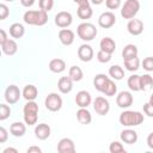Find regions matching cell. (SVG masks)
<instances>
[{
    "label": "cell",
    "mask_w": 153,
    "mask_h": 153,
    "mask_svg": "<svg viewBox=\"0 0 153 153\" xmlns=\"http://www.w3.org/2000/svg\"><path fill=\"white\" fill-rule=\"evenodd\" d=\"M1 49H2V53H4V54H6V55H8V56H12V55H14V54L17 53V50H18V44H17V42H16L14 39L8 38L5 43L1 44Z\"/></svg>",
    "instance_id": "23"
},
{
    "label": "cell",
    "mask_w": 153,
    "mask_h": 153,
    "mask_svg": "<svg viewBox=\"0 0 153 153\" xmlns=\"http://www.w3.org/2000/svg\"><path fill=\"white\" fill-rule=\"evenodd\" d=\"M23 20L25 24H29V25L43 26L48 22V12H45L43 10H38V11L29 10L24 13Z\"/></svg>",
    "instance_id": "1"
},
{
    "label": "cell",
    "mask_w": 153,
    "mask_h": 153,
    "mask_svg": "<svg viewBox=\"0 0 153 153\" xmlns=\"http://www.w3.org/2000/svg\"><path fill=\"white\" fill-rule=\"evenodd\" d=\"M10 133L16 137H22L26 133V126L23 122H13L10 126Z\"/></svg>",
    "instance_id": "25"
},
{
    "label": "cell",
    "mask_w": 153,
    "mask_h": 153,
    "mask_svg": "<svg viewBox=\"0 0 153 153\" xmlns=\"http://www.w3.org/2000/svg\"><path fill=\"white\" fill-rule=\"evenodd\" d=\"M134 102L133 94L129 91H121L116 97V104L122 109H128Z\"/></svg>",
    "instance_id": "12"
},
{
    "label": "cell",
    "mask_w": 153,
    "mask_h": 153,
    "mask_svg": "<svg viewBox=\"0 0 153 153\" xmlns=\"http://www.w3.org/2000/svg\"><path fill=\"white\" fill-rule=\"evenodd\" d=\"M140 10L139 0H126L121 7V16L124 19H133Z\"/></svg>",
    "instance_id": "5"
},
{
    "label": "cell",
    "mask_w": 153,
    "mask_h": 153,
    "mask_svg": "<svg viewBox=\"0 0 153 153\" xmlns=\"http://www.w3.org/2000/svg\"><path fill=\"white\" fill-rule=\"evenodd\" d=\"M7 137H8V133L7 130L4 128V127H0V142L4 143L7 141Z\"/></svg>",
    "instance_id": "44"
},
{
    "label": "cell",
    "mask_w": 153,
    "mask_h": 153,
    "mask_svg": "<svg viewBox=\"0 0 153 153\" xmlns=\"http://www.w3.org/2000/svg\"><path fill=\"white\" fill-rule=\"evenodd\" d=\"M109 151L110 153H126V149L120 141H112L109 146Z\"/></svg>",
    "instance_id": "36"
},
{
    "label": "cell",
    "mask_w": 153,
    "mask_h": 153,
    "mask_svg": "<svg viewBox=\"0 0 153 153\" xmlns=\"http://www.w3.org/2000/svg\"><path fill=\"white\" fill-rule=\"evenodd\" d=\"M97 33H98V31L92 23L84 22V23L79 24L76 27V35L79 36L80 39H82L85 42H88V41H92L93 38H96Z\"/></svg>",
    "instance_id": "4"
},
{
    "label": "cell",
    "mask_w": 153,
    "mask_h": 153,
    "mask_svg": "<svg viewBox=\"0 0 153 153\" xmlns=\"http://www.w3.org/2000/svg\"><path fill=\"white\" fill-rule=\"evenodd\" d=\"M22 96H23V94H22L19 87L16 86V85H8V86L6 87L5 94H4L5 100H6L8 104H16V103H18Z\"/></svg>",
    "instance_id": "8"
},
{
    "label": "cell",
    "mask_w": 153,
    "mask_h": 153,
    "mask_svg": "<svg viewBox=\"0 0 153 153\" xmlns=\"http://www.w3.org/2000/svg\"><path fill=\"white\" fill-rule=\"evenodd\" d=\"M7 39H8V37H7V33H6V31H5L4 29H1V30H0V44L5 43Z\"/></svg>",
    "instance_id": "45"
},
{
    "label": "cell",
    "mask_w": 153,
    "mask_h": 153,
    "mask_svg": "<svg viewBox=\"0 0 153 153\" xmlns=\"http://www.w3.org/2000/svg\"><path fill=\"white\" fill-rule=\"evenodd\" d=\"M109 75L115 80H122L123 76H124V71H123V68L121 66L114 65V66H111L109 68Z\"/></svg>",
    "instance_id": "31"
},
{
    "label": "cell",
    "mask_w": 153,
    "mask_h": 153,
    "mask_svg": "<svg viewBox=\"0 0 153 153\" xmlns=\"http://www.w3.org/2000/svg\"><path fill=\"white\" fill-rule=\"evenodd\" d=\"M127 85L130 91H134V92L140 91V75H137V74L130 75L127 80Z\"/></svg>",
    "instance_id": "33"
},
{
    "label": "cell",
    "mask_w": 153,
    "mask_h": 153,
    "mask_svg": "<svg viewBox=\"0 0 153 153\" xmlns=\"http://www.w3.org/2000/svg\"><path fill=\"white\" fill-rule=\"evenodd\" d=\"M127 30H128V32L131 36H139V35H141L142 31H143V23H142V20L136 19V18L129 19V22L127 24Z\"/></svg>",
    "instance_id": "13"
},
{
    "label": "cell",
    "mask_w": 153,
    "mask_h": 153,
    "mask_svg": "<svg viewBox=\"0 0 153 153\" xmlns=\"http://www.w3.org/2000/svg\"><path fill=\"white\" fill-rule=\"evenodd\" d=\"M76 120L80 124H90L92 122V115L87 110V108H79L76 111Z\"/></svg>",
    "instance_id": "22"
},
{
    "label": "cell",
    "mask_w": 153,
    "mask_h": 153,
    "mask_svg": "<svg viewBox=\"0 0 153 153\" xmlns=\"http://www.w3.org/2000/svg\"><path fill=\"white\" fill-rule=\"evenodd\" d=\"M153 87V78L149 74L140 75V91H149Z\"/></svg>",
    "instance_id": "29"
},
{
    "label": "cell",
    "mask_w": 153,
    "mask_h": 153,
    "mask_svg": "<svg viewBox=\"0 0 153 153\" xmlns=\"http://www.w3.org/2000/svg\"><path fill=\"white\" fill-rule=\"evenodd\" d=\"M57 88L61 93L67 94L73 90V80L68 76H61L57 81Z\"/></svg>",
    "instance_id": "19"
},
{
    "label": "cell",
    "mask_w": 153,
    "mask_h": 153,
    "mask_svg": "<svg viewBox=\"0 0 153 153\" xmlns=\"http://www.w3.org/2000/svg\"><path fill=\"white\" fill-rule=\"evenodd\" d=\"M62 98L60 94L55 93V92H51L49 93L45 99H44V105L47 108V110L51 111V112H56L59 111L61 108H62Z\"/></svg>",
    "instance_id": "6"
},
{
    "label": "cell",
    "mask_w": 153,
    "mask_h": 153,
    "mask_svg": "<svg viewBox=\"0 0 153 153\" xmlns=\"http://www.w3.org/2000/svg\"><path fill=\"white\" fill-rule=\"evenodd\" d=\"M72 23H73V16L71 14V12L61 11V12L56 13V16H55V24H56L59 27L66 29V27H68Z\"/></svg>",
    "instance_id": "10"
},
{
    "label": "cell",
    "mask_w": 153,
    "mask_h": 153,
    "mask_svg": "<svg viewBox=\"0 0 153 153\" xmlns=\"http://www.w3.org/2000/svg\"><path fill=\"white\" fill-rule=\"evenodd\" d=\"M116 92H117V85L115 84L114 80L109 79V80L106 81V84H105V86H104L102 93L105 94V96H108V97H112V96L116 94Z\"/></svg>",
    "instance_id": "34"
},
{
    "label": "cell",
    "mask_w": 153,
    "mask_h": 153,
    "mask_svg": "<svg viewBox=\"0 0 153 153\" xmlns=\"http://www.w3.org/2000/svg\"><path fill=\"white\" fill-rule=\"evenodd\" d=\"M122 1L121 0H105V6L109 10H117L121 7Z\"/></svg>",
    "instance_id": "41"
},
{
    "label": "cell",
    "mask_w": 153,
    "mask_h": 153,
    "mask_svg": "<svg viewBox=\"0 0 153 153\" xmlns=\"http://www.w3.org/2000/svg\"><path fill=\"white\" fill-rule=\"evenodd\" d=\"M68 75L73 81H80L84 78V72L78 66H72L68 71Z\"/></svg>",
    "instance_id": "35"
},
{
    "label": "cell",
    "mask_w": 153,
    "mask_h": 153,
    "mask_svg": "<svg viewBox=\"0 0 153 153\" xmlns=\"http://www.w3.org/2000/svg\"><path fill=\"white\" fill-rule=\"evenodd\" d=\"M74 38H75V35L69 29H61L59 31V39H60V42L63 45H71V44H73Z\"/></svg>",
    "instance_id": "20"
},
{
    "label": "cell",
    "mask_w": 153,
    "mask_h": 153,
    "mask_svg": "<svg viewBox=\"0 0 153 153\" xmlns=\"http://www.w3.org/2000/svg\"><path fill=\"white\" fill-rule=\"evenodd\" d=\"M10 14V8L5 4H0V20H5Z\"/></svg>",
    "instance_id": "42"
},
{
    "label": "cell",
    "mask_w": 153,
    "mask_h": 153,
    "mask_svg": "<svg viewBox=\"0 0 153 153\" xmlns=\"http://www.w3.org/2000/svg\"><path fill=\"white\" fill-rule=\"evenodd\" d=\"M23 118L25 124L33 126L38 120V104L35 100H29L23 108Z\"/></svg>",
    "instance_id": "3"
},
{
    "label": "cell",
    "mask_w": 153,
    "mask_h": 153,
    "mask_svg": "<svg viewBox=\"0 0 153 153\" xmlns=\"http://www.w3.org/2000/svg\"><path fill=\"white\" fill-rule=\"evenodd\" d=\"M20 4L24 7H31L35 4V0H20Z\"/></svg>",
    "instance_id": "48"
},
{
    "label": "cell",
    "mask_w": 153,
    "mask_h": 153,
    "mask_svg": "<svg viewBox=\"0 0 153 153\" xmlns=\"http://www.w3.org/2000/svg\"><path fill=\"white\" fill-rule=\"evenodd\" d=\"M147 146L151 148V149H153V131L152 133H149L148 134V136H147Z\"/></svg>",
    "instance_id": "47"
},
{
    "label": "cell",
    "mask_w": 153,
    "mask_h": 153,
    "mask_svg": "<svg viewBox=\"0 0 153 153\" xmlns=\"http://www.w3.org/2000/svg\"><path fill=\"white\" fill-rule=\"evenodd\" d=\"M74 2L78 5V10H76V14L80 19L87 20L92 17L93 14V10L90 5L88 0H74Z\"/></svg>",
    "instance_id": "7"
},
{
    "label": "cell",
    "mask_w": 153,
    "mask_h": 153,
    "mask_svg": "<svg viewBox=\"0 0 153 153\" xmlns=\"http://www.w3.org/2000/svg\"><path fill=\"white\" fill-rule=\"evenodd\" d=\"M5 1H10V2H12V1H14V0H5Z\"/></svg>",
    "instance_id": "52"
},
{
    "label": "cell",
    "mask_w": 153,
    "mask_h": 153,
    "mask_svg": "<svg viewBox=\"0 0 153 153\" xmlns=\"http://www.w3.org/2000/svg\"><path fill=\"white\" fill-rule=\"evenodd\" d=\"M27 153H42V149L38 147V146H31L26 149Z\"/></svg>",
    "instance_id": "46"
},
{
    "label": "cell",
    "mask_w": 153,
    "mask_h": 153,
    "mask_svg": "<svg viewBox=\"0 0 153 153\" xmlns=\"http://www.w3.org/2000/svg\"><path fill=\"white\" fill-rule=\"evenodd\" d=\"M91 102H92V97L88 91L81 90L75 96V104L79 108H87L91 104Z\"/></svg>",
    "instance_id": "16"
},
{
    "label": "cell",
    "mask_w": 153,
    "mask_h": 153,
    "mask_svg": "<svg viewBox=\"0 0 153 153\" xmlns=\"http://www.w3.org/2000/svg\"><path fill=\"white\" fill-rule=\"evenodd\" d=\"M38 6H39V10L49 12L54 7V0H38Z\"/></svg>",
    "instance_id": "37"
},
{
    "label": "cell",
    "mask_w": 153,
    "mask_h": 153,
    "mask_svg": "<svg viewBox=\"0 0 153 153\" xmlns=\"http://www.w3.org/2000/svg\"><path fill=\"white\" fill-rule=\"evenodd\" d=\"M142 68L147 72H153V56H147L141 62Z\"/></svg>",
    "instance_id": "39"
},
{
    "label": "cell",
    "mask_w": 153,
    "mask_h": 153,
    "mask_svg": "<svg viewBox=\"0 0 153 153\" xmlns=\"http://www.w3.org/2000/svg\"><path fill=\"white\" fill-rule=\"evenodd\" d=\"M11 115V108L6 104H0V121H5Z\"/></svg>",
    "instance_id": "38"
},
{
    "label": "cell",
    "mask_w": 153,
    "mask_h": 153,
    "mask_svg": "<svg viewBox=\"0 0 153 153\" xmlns=\"http://www.w3.org/2000/svg\"><path fill=\"white\" fill-rule=\"evenodd\" d=\"M115 23H116V16L111 11L103 12L98 17V24L103 29H110L115 25Z\"/></svg>",
    "instance_id": "11"
},
{
    "label": "cell",
    "mask_w": 153,
    "mask_h": 153,
    "mask_svg": "<svg viewBox=\"0 0 153 153\" xmlns=\"http://www.w3.org/2000/svg\"><path fill=\"white\" fill-rule=\"evenodd\" d=\"M122 142L124 143H128V145H134L137 142V139H139V135L135 130L133 129H124L121 131V135H120Z\"/></svg>",
    "instance_id": "17"
},
{
    "label": "cell",
    "mask_w": 153,
    "mask_h": 153,
    "mask_svg": "<svg viewBox=\"0 0 153 153\" xmlns=\"http://www.w3.org/2000/svg\"><path fill=\"white\" fill-rule=\"evenodd\" d=\"M105 0H91V2L93 4V5H100V4H103Z\"/></svg>",
    "instance_id": "50"
},
{
    "label": "cell",
    "mask_w": 153,
    "mask_h": 153,
    "mask_svg": "<svg viewBox=\"0 0 153 153\" xmlns=\"http://www.w3.org/2000/svg\"><path fill=\"white\" fill-rule=\"evenodd\" d=\"M143 112L148 117H153V105L149 103H145L143 104Z\"/></svg>",
    "instance_id": "43"
},
{
    "label": "cell",
    "mask_w": 153,
    "mask_h": 153,
    "mask_svg": "<svg viewBox=\"0 0 153 153\" xmlns=\"http://www.w3.org/2000/svg\"><path fill=\"white\" fill-rule=\"evenodd\" d=\"M118 121L123 127H136L143 122V115L140 111L126 110L121 112Z\"/></svg>",
    "instance_id": "2"
},
{
    "label": "cell",
    "mask_w": 153,
    "mask_h": 153,
    "mask_svg": "<svg viewBox=\"0 0 153 153\" xmlns=\"http://www.w3.org/2000/svg\"><path fill=\"white\" fill-rule=\"evenodd\" d=\"M22 94H23V98H24L26 102H29V100H35V99L37 98V96H38V90H37V87H36L35 85L29 84V85H25V86H24V88H23V91H22Z\"/></svg>",
    "instance_id": "21"
},
{
    "label": "cell",
    "mask_w": 153,
    "mask_h": 153,
    "mask_svg": "<svg viewBox=\"0 0 153 153\" xmlns=\"http://www.w3.org/2000/svg\"><path fill=\"white\" fill-rule=\"evenodd\" d=\"M93 109L98 115L105 116L110 111V103H109L108 99H105L104 97L99 96L93 100Z\"/></svg>",
    "instance_id": "9"
},
{
    "label": "cell",
    "mask_w": 153,
    "mask_h": 153,
    "mask_svg": "<svg viewBox=\"0 0 153 153\" xmlns=\"http://www.w3.org/2000/svg\"><path fill=\"white\" fill-rule=\"evenodd\" d=\"M25 33V29L20 23H13L10 26V35L12 38H22Z\"/></svg>",
    "instance_id": "27"
},
{
    "label": "cell",
    "mask_w": 153,
    "mask_h": 153,
    "mask_svg": "<svg viewBox=\"0 0 153 153\" xmlns=\"http://www.w3.org/2000/svg\"><path fill=\"white\" fill-rule=\"evenodd\" d=\"M123 62H124L126 69L129 71V72H136V71L140 68V60H139L137 56L129 57V59H124Z\"/></svg>",
    "instance_id": "28"
},
{
    "label": "cell",
    "mask_w": 153,
    "mask_h": 153,
    "mask_svg": "<svg viewBox=\"0 0 153 153\" xmlns=\"http://www.w3.org/2000/svg\"><path fill=\"white\" fill-rule=\"evenodd\" d=\"M50 133H51V129L47 123H39L35 127V136L38 140H42V141L47 140L50 136Z\"/></svg>",
    "instance_id": "18"
},
{
    "label": "cell",
    "mask_w": 153,
    "mask_h": 153,
    "mask_svg": "<svg viewBox=\"0 0 153 153\" xmlns=\"http://www.w3.org/2000/svg\"><path fill=\"white\" fill-rule=\"evenodd\" d=\"M2 153H18V149L16 148H12V147H7L2 151Z\"/></svg>",
    "instance_id": "49"
},
{
    "label": "cell",
    "mask_w": 153,
    "mask_h": 153,
    "mask_svg": "<svg viewBox=\"0 0 153 153\" xmlns=\"http://www.w3.org/2000/svg\"><path fill=\"white\" fill-rule=\"evenodd\" d=\"M93 55H94V51L90 44H81L78 48V57L82 62H90L93 59Z\"/></svg>",
    "instance_id": "14"
},
{
    "label": "cell",
    "mask_w": 153,
    "mask_h": 153,
    "mask_svg": "<svg viewBox=\"0 0 153 153\" xmlns=\"http://www.w3.org/2000/svg\"><path fill=\"white\" fill-rule=\"evenodd\" d=\"M49 69L53 72V73H62L65 69H66V62L65 60L62 59H53L50 60L49 62Z\"/></svg>",
    "instance_id": "26"
},
{
    "label": "cell",
    "mask_w": 153,
    "mask_h": 153,
    "mask_svg": "<svg viewBox=\"0 0 153 153\" xmlns=\"http://www.w3.org/2000/svg\"><path fill=\"white\" fill-rule=\"evenodd\" d=\"M57 152L59 153H74L75 152L74 141L69 137H62L57 143Z\"/></svg>",
    "instance_id": "15"
},
{
    "label": "cell",
    "mask_w": 153,
    "mask_h": 153,
    "mask_svg": "<svg viewBox=\"0 0 153 153\" xmlns=\"http://www.w3.org/2000/svg\"><path fill=\"white\" fill-rule=\"evenodd\" d=\"M137 53H139V50L135 44H127L122 50V57H123V60L134 57V56H137Z\"/></svg>",
    "instance_id": "32"
},
{
    "label": "cell",
    "mask_w": 153,
    "mask_h": 153,
    "mask_svg": "<svg viewBox=\"0 0 153 153\" xmlns=\"http://www.w3.org/2000/svg\"><path fill=\"white\" fill-rule=\"evenodd\" d=\"M110 78L108 76V75H105V74H97L96 76H94V79H93V85H94V88L97 90V91H99V92H102L103 91V88H104V86H105V84H106V81L109 80Z\"/></svg>",
    "instance_id": "30"
},
{
    "label": "cell",
    "mask_w": 153,
    "mask_h": 153,
    "mask_svg": "<svg viewBox=\"0 0 153 153\" xmlns=\"http://www.w3.org/2000/svg\"><path fill=\"white\" fill-rule=\"evenodd\" d=\"M99 48H100V50H103L105 53L112 54L116 49V43L111 37H104L99 42Z\"/></svg>",
    "instance_id": "24"
},
{
    "label": "cell",
    "mask_w": 153,
    "mask_h": 153,
    "mask_svg": "<svg viewBox=\"0 0 153 153\" xmlns=\"http://www.w3.org/2000/svg\"><path fill=\"white\" fill-rule=\"evenodd\" d=\"M111 55L112 54H109V53H105L103 50L99 49V51L97 53V60L102 63H108L110 60H111Z\"/></svg>",
    "instance_id": "40"
},
{
    "label": "cell",
    "mask_w": 153,
    "mask_h": 153,
    "mask_svg": "<svg viewBox=\"0 0 153 153\" xmlns=\"http://www.w3.org/2000/svg\"><path fill=\"white\" fill-rule=\"evenodd\" d=\"M148 103H149V104H152V105H153V93H152V96H151V97H149V100H148Z\"/></svg>",
    "instance_id": "51"
}]
</instances>
